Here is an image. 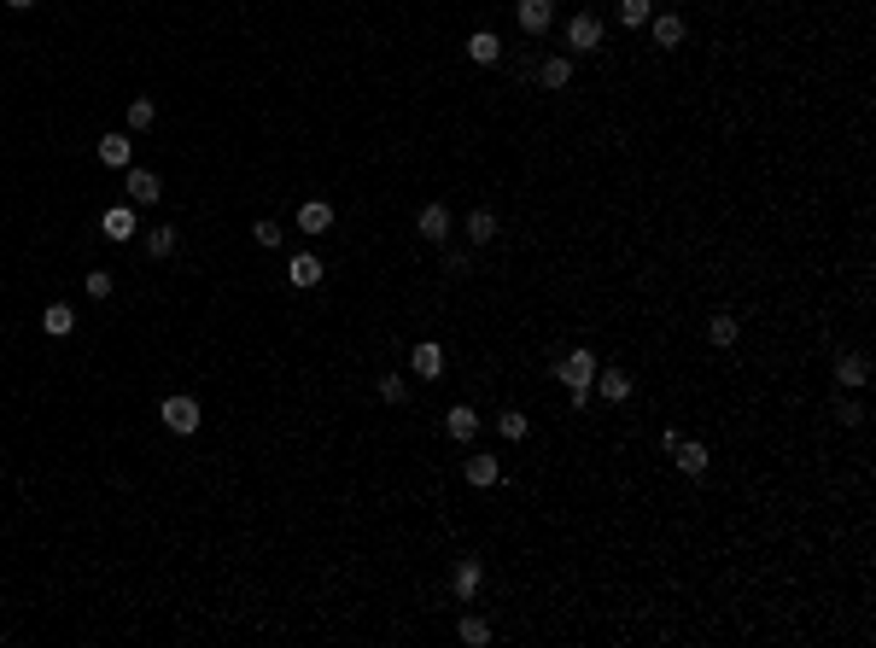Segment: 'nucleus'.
Instances as JSON below:
<instances>
[{
	"mask_svg": "<svg viewBox=\"0 0 876 648\" xmlns=\"http://www.w3.org/2000/svg\"><path fill=\"white\" fill-rule=\"evenodd\" d=\"M555 374L567 380V392H585V385L596 380V351H585V345H578V351L555 356Z\"/></svg>",
	"mask_w": 876,
	"mask_h": 648,
	"instance_id": "obj_1",
	"label": "nucleus"
},
{
	"mask_svg": "<svg viewBox=\"0 0 876 648\" xmlns=\"http://www.w3.org/2000/svg\"><path fill=\"white\" fill-rule=\"evenodd\" d=\"M123 193H129V205H134V210H146V205H158V199H164V181H158L152 170L129 164V170H123Z\"/></svg>",
	"mask_w": 876,
	"mask_h": 648,
	"instance_id": "obj_2",
	"label": "nucleus"
},
{
	"mask_svg": "<svg viewBox=\"0 0 876 648\" xmlns=\"http://www.w3.org/2000/svg\"><path fill=\"white\" fill-rule=\"evenodd\" d=\"M158 421H164L176 439H193V432H199V403H193V397H164Z\"/></svg>",
	"mask_w": 876,
	"mask_h": 648,
	"instance_id": "obj_3",
	"label": "nucleus"
},
{
	"mask_svg": "<svg viewBox=\"0 0 876 648\" xmlns=\"http://www.w3.org/2000/svg\"><path fill=\"white\" fill-rule=\"evenodd\" d=\"M567 47H573V53H596V47H602V18H596V12H573V23H567Z\"/></svg>",
	"mask_w": 876,
	"mask_h": 648,
	"instance_id": "obj_4",
	"label": "nucleus"
},
{
	"mask_svg": "<svg viewBox=\"0 0 876 648\" xmlns=\"http://www.w3.org/2000/svg\"><path fill=\"white\" fill-rule=\"evenodd\" d=\"M100 228H106V240H111V245H123V240H134L141 217H134V205H111L106 217H100Z\"/></svg>",
	"mask_w": 876,
	"mask_h": 648,
	"instance_id": "obj_5",
	"label": "nucleus"
},
{
	"mask_svg": "<svg viewBox=\"0 0 876 648\" xmlns=\"http://www.w3.org/2000/svg\"><path fill=\"white\" fill-rule=\"evenodd\" d=\"M479 584H485V567H479L474 555H467V560H456V572H450V590H456V602H474V596H479Z\"/></svg>",
	"mask_w": 876,
	"mask_h": 648,
	"instance_id": "obj_6",
	"label": "nucleus"
},
{
	"mask_svg": "<svg viewBox=\"0 0 876 648\" xmlns=\"http://www.w3.org/2000/svg\"><path fill=\"white\" fill-rule=\"evenodd\" d=\"M410 368L421 374V380H444V345H438V339H421V345L410 351Z\"/></svg>",
	"mask_w": 876,
	"mask_h": 648,
	"instance_id": "obj_7",
	"label": "nucleus"
},
{
	"mask_svg": "<svg viewBox=\"0 0 876 648\" xmlns=\"http://www.w3.org/2000/svg\"><path fill=\"white\" fill-rule=\"evenodd\" d=\"M322 275H327V269H322V257H316V252H299V257L287 264V281L299 286V292H310V286H322Z\"/></svg>",
	"mask_w": 876,
	"mask_h": 648,
	"instance_id": "obj_8",
	"label": "nucleus"
},
{
	"mask_svg": "<svg viewBox=\"0 0 876 648\" xmlns=\"http://www.w3.org/2000/svg\"><path fill=\"white\" fill-rule=\"evenodd\" d=\"M444 432H450L456 444H474V439H479V415H474L467 403H456L450 415H444Z\"/></svg>",
	"mask_w": 876,
	"mask_h": 648,
	"instance_id": "obj_9",
	"label": "nucleus"
},
{
	"mask_svg": "<svg viewBox=\"0 0 876 648\" xmlns=\"http://www.w3.org/2000/svg\"><path fill=\"white\" fill-rule=\"evenodd\" d=\"M672 462H678V473H684V479H701V473H707V444H689V439H678Z\"/></svg>",
	"mask_w": 876,
	"mask_h": 648,
	"instance_id": "obj_10",
	"label": "nucleus"
},
{
	"mask_svg": "<svg viewBox=\"0 0 876 648\" xmlns=\"http://www.w3.org/2000/svg\"><path fill=\"white\" fill-rule=\"evenodd\" d=\"M871 380V363L859 351H847V356H835V385H847V392H859V385Z\"/></svg>",
	"mask_w": 876,
	"mask_h": 648,
	"instance_id": "obj_11",
	"label": "nucleus"
},
{
	"mask_svg": "<svg viewBox=\"0 0 876 648\" xmlns=\"http://www.w3.org/2000/svg\"><path fill=\"white\" fill-rule=\"evenodd\" d=\"M415 228H421V240H450V210L444 205H421V217H415Z\"/></svg>",
	"mask_w": 876,
	"mask_h": 648,
	"instance_id": "obj_12",
	"label": "nucleus"
},
{
	"mask_svg": "<svg viewBox=\"0 0 876 648\" xmlns=\"http://www.w3.org/2000/svg\"><path fill=\"white\" fill-rule=\"evenodd\" d=\"M555 23V0H521V30L526 35H544Z\"/></svg>",
	"mask_w": 876,
	"mask_h": 648,
	"instance_id": "obj_13",
	"label": "nucleus"
},
{
	"mask_svg": "<svg viewBox=\"0 0 876 648\" xmlns=\"http://www.w3.org/2000/svg\"><path fill=\"white\" fill-rule=\"evenodd\" d=\"M299 228L304 234H327L333 228V205H327V199H304V205H299Z\"/></svg>",
	"mask_w": 876,
	"mask_h": 648,
	"instance_id": "obj_14",
	"label": "nucleus"
},
{
	"mask_svg": "<svg viewBox=\"0 0 876 648\" xmlns=\"http://www.w3.org/2000/svg\"><path fill=\"white\" fill-rule=\"evenodd\" d=\"M100 164L129 170L134 164V141H129V134H106V141H100Z\"/></svg>",
	"mask_w": 876,
	"mask_h": 648,
	"instance_id": "obj_15",
	"label": "nucleus"
},
{
	"mask_svg": "<svg viewBox=\"0 0 876 648\" xmlns=\"http://www.w3.org/2000/svg\"><path fill=\"white\" fill-rule=\"evenodd\" d=\"M41 328H47V339H70V333H77V310H70V304H47Z\"/></svg>",
	"mask_w": 876,
	"mask_h": 648,
	"instance_id": "obj_16",
	"label": "nucleus"
},
{
	"mask_svg": "<svg viewBox=\"0 0 876 648\" xmlns=\"http://www.w3.org/2000/svg\"><path fill=\"white\" fill-rule=\"evenodd\" d=\"M467 59H474V65H497V59H503V42L491 30H474V35H467Z\"/></svg>",
	"mask_w": 876,
	"mask_h": 648,
	"instance_id": "obj_17",
	"label": "nucleus"
},
{
	"mask_svg": "<svg viewBox=\"0 0 876 648\" xmlns=\"http://www.w3.org/2000/svg\"><path fill=\"white\" fill-rule=\"evenodd\" d=\"M590 385H596L608 403H625V397H632V374H620V368H608V374L596 368V380H590Z\"/></svg>",
	"mask_w": 876,
	"mask_h": 648,
	"instance_id": "obj_18",
	"label": "nucleus"
},
{
	"mask_svg": "<svg viewBox=\"0 0 876 648\" xmlns=\"http://www.w3.org/2000/svg\"><path fill=\"white\" fill-rule=\"evenodd\" d=\"M684 35H689V23L678 12H660L655 18V47H684Z\"/></svg>",
	"mask_w": 876,
	"mask_h": 648,
	"instance_id": "obj_19",
	"label": "nucleus"
},
{
	"mask_svg": "<svg viewBox=\"0 0 876 648\" xmlns=\"http://www.w3.org/2000/svg\"><path fill=\"white\" fill-rule=\"evenodd\" d=\"M538 82H544V88H555V94H561L567 82H573V59H538Z\"/></svg>",
	"mask_w": 876,
	"mask_h": 648,
	"instance_id": "obj_20",
	"label": "nucleus"
},
{
	"mask_svg": "<svg viewBox=\"0 0 876 648\" xmlns=\"http://www.w3.org/2000/svg\"><path fill=\"white\" fill-rule=\"evenodd\" d=\"M467 485H497L503 479V462H497V456H467Z\"/></svg>",
	"mask_w": 876,
	"mask_h": 648,
	"instance_id": "obj_21",
	"label": "nucleus"
},
{
	"mask_svg": "<svg viewBox=\"0 0 876 648\" xmlns=\"http://www.w3.org/2000/svg\"><path fill=\"white\" fill-rule=\"evenodd\" d=\"M176 245H181V228H170V222H158V228L146 234V252L152 257H176Z\"/></svg>",
	"mask_w": 876,
	"mask_h": 648,
	"instance_id": "obj_22",
	"label": "nucleus"
},
{
	"mask_svg": "<svg viewBox=\"0 0 876 648\" xmlns=\"http://www.w3.org/2000/svg\"><path fill=\"white\" fill-rule=\"evenodd\" d=\"M736 333H742V321H736L731 310H719V316H707V339H713V345H736Z\"/></svg>",
	"mask_w": 876,
	"mask_h": 648,
	"instance_id": "obj_23",
	"label": "nucleus"
},
{
	"mask_svg": "<svg viewBox=\"0 0 876 648\" xmlns=\"http://www.w3.org/2000/svg\"><path fill=\"white\" fill-rule=\"evenodd\" d=\"M467 240L491 245V240H497V217H491V210H467Z\"/></svg>",
	"mask_w": 876,
	"mask_h": 648,
	"instance_id": "obj_24",
	"label": "nucleus"
},
{
	"mask_svg": "<svg viewBox=\"0 0 876 648\" xmlns=\"http://www.w3.org/2000/svg\"><path fill=\"white\" fill-rule=\"evenodd\" d=\"M649 18H655V0H620V23H625V30H643Z\"/></svg>",
	"mask_w": 876,
	"mask_h": 648,
	"instance_id": "obj_25",
	"label": "nucleus"
},
{
	"mask_svg": "<svg viewBox=\"0 0 876 648\" xmlns=\"http://www.w3.org/2000/svg\"><path fill=\"white\" fill-rule=\"evenodd\" d=\"M497 432H503V439H509V444H521L526 432H532V421H526L521 409H503V415H497Z\"/></svg>",
	"mask_w": 876,
	"mask_h": 648,
	"instance_id": "obj_26",
	"label": "nucleus"
},
{
	"mask_svg": "<svg viewBox=\"0 0 876 648\" xmlns=\"http://www.w3.org/2000/svg\"><path fill=\"white\" fill-rule=\"evenodd\" d=\"M152 123H158V106H152V99H146V94H141V99H129V129H134V134H146Z\"/></svg>",
	"mask_w": 876,
	"mask_h": 648,
	"instance_id": "obj_27",
	"label": "nucleus"
},
{
	"mask_svg": "<svg viewBox=\"0 0 876 648\" xmlns=\"http://www.w3.org/2000/svg\"><path fill=\"white\" fill-rule=\"evenodd\" d=\"M456 637H462L467 648H485V643H491V625H485V619H479V614H467L462 625H456Z\"/></svg>",
	"mask_w": 876,
	"mask_h": 648,
	"instance_id": "obj_28",
	"label": "nucleus"
},
{
	"mask_svg": "<svg viewBox=\"0 0 876 648\" xmlns=\"http://www.w3.org/2000/svg\"><path fill=\"white\" fill-rule=\"evenodd\" d=\"M111 286H117L111 269H88V275H82V292H88V298H111Z\"/></svg>",
	"mask_w": 876,
	"mask_h": 648,
	"instance_id": "obj_29",
	"label": "nucleus"
},
{
	"mask_svg": "<svg viewBox=\"0 0 876 648\" xmlns=\"http://www.w3.org/2000/svg\"><path fill=\"white\" fill-rule=\"evenodd\" d=\"M252 240H257V245H263V252H275V245H281V222H275V217H263V222H252Z\"/></svg>",
	"mask_w": 876,
	"mask_h": 648,
	"instance_id": "obj_30",
	"label": "nucleus"
},
{
	"mask_svg": "<svg viewBox=\"0 0 876 648\" xmlns=\"http://www.w3.org/2000/svg\"><path fill=\"white\" fill-rule=\"evenodd\" d=\"M835 415H842V427H859L865 409H859V397H835Z\"/></svg>",
	"mask_w": 876,
	"mask_h": 648,
	"instance_id": "obj_31",
	"label": "nucleus"
},
{
	"mask_svg": "<svg viewBox=\"0 0 876 648\" xmlns=\"http://www.w3.org/2000/svg\"><path fill=\"white\" fill-rule=\"evenodd\" d=\"M380 397H386V403H403V397H410V385H403L398 374H386V380H380Z\"/></svg>",
	"mask_w": 876,
	"mask_h": 648,
	"instance_id": "obj_32",
	"label": "nucleus"
},
{
	"mask_svg": "<svg viewBox=\"0 0 876 648\" xmlns=\"http://www.w3.org/2000/svg\"><path fill=\"white\" fill-rule=\"evenodd\" d=\"M6 6H12V12H30V6H35V0H6Z\"/></svg>",
	"mask_w": 876,
	"mask_h": 648,
	"instance_id": "obj_33",
	"label": "nucleus"
}]
</instances>
